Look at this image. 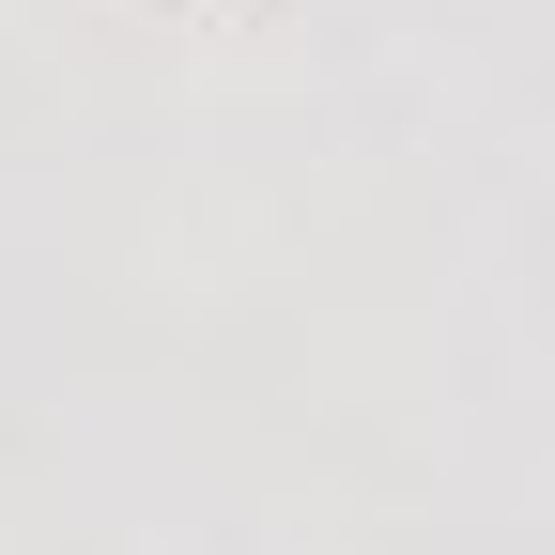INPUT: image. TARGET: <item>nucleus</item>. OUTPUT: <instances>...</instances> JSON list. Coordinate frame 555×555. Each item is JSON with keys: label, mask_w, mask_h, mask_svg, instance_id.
<instances>
[]
</instances>
